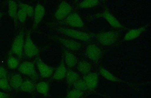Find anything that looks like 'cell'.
Segmentation results:
<instances>
[{"instance_id": "20", "label": "cell", "mask_w": 151, "mask_h": 98, "mask_svg": "<svg viewBox=\"0 0 151 98\" xmlns=\"http://www.w3.org/2000/svg\"><path fill=\"white\" fill-rule=\"evenodd\" d=\"M23 81L21 75L18 74H16L11 77L9 83L12 88L18 89L20 88Z\"/></svg>"}, {"instance_id": "1", "label": "cell", "mask_w": 151, "mask_h": 98, "mask_svg": "<svg viewBox=\"0 0 151 98\" xmlns=\"http://www.w3.org/2000/svg\"><path fill=\"white\" fill-rule=\"evenodd\" d=\"M54 29L59 33L73 39L88 41L92 39L94 35L91 34L61 26L55 27Z\"/></svg>"}, {"instance_id": "12", "label": "cell", "mask_w": 151, "mask_h": 98, "mask_svg": "<svg viewBox=\"0 0 151 98\" xmlns=\"http://www.w3.org/2000/svg\"><path fill=\"white\" fill-rule=\"evenodd\" d=\"M65 24L68 26L75 28H82L84 26L81 17L77 13H71L64 20Z\"/></svg>"}, {"instance_id": "15", "label": "cell", "mask_w": 151, "mask_h": 98, "mask_svg": "<svg viewBox=\"0 0 151 98\" xmlns=\"http://www.w3.org/2000/svg\"><path fill=\"white\" fill-rule=\"evenodd\" d=\"M67 72V67L63 59L58 67L53 74L52 79L55 80H60L65 78Z\"/></svg>"}, {"instance_id": "33", "label": "cell", "mask_w": 151, "mask_h": 98, "mask_svg": "<svg viewBox=\"0 0 151 98\" xmlns=\"http://www.w3.org/2000/svg\"><path fill=\"white\" fill-rule=\"evenodd\" d=\"M3 16V14L0 12V18H2Z\"/></svg>"}, {"instance_id": "2", "label": "cell", "mask_w": 151, "mask_h": 98, "mask_svg": "<svg viewBox=\"0 0 151 98\" xmlns=\"http://www.w3.org/2000/svg\"><path fill=\"white\" fill-rule=\"evenodd\" d=\"M98 42L104 46H110L118 41L119 33L115 31L102 32L95 35Z\"/></svg>"}, {"instance_id": "11", "label": "cell", "mask_w": 151, "mask_h": 98, "mask_svg": "<svg viewBox=\"0 0 151 98\" xmlns=\"http://www.w3.org/2000/svg\"><path fill=\"white\" fill-rule=\"evenodd\" d=\"M97 17H102L113 27L117 29H122L124 26L109 10H106L102 13L97 14Z\"/></svg>"}, {"instance_id": "9", "label": "cell", "mask_w": 151, "mask_h": 98, "mask_svg": "<svg viewBox=\"0 0 151 98\" xmlns=\"http://www.w3.org/2000/svg\"><path fill=\"white\" fill-rule=\"evenodd\" d=\"M102 52L97 45L89 44L86 48V54L88 58L94 62H98L102 57Z\"/></svg>"}, {"instance_id": "13", "label": "cell", "mask_w": 151, "mask_h": 98, "mask_svg": "<svg viewBox=\"0 0 151 98\" xmlns=\"http://www.w3.org/2000/svg\"><path fill=\"white\" fill-rule=\"evenodd\" d=\"M83 80L87 85L88 90L93 91L98 87L99 76L95 72H91L85 75Z\"/></svg>"}, {"instance_id": "14", "label": "cell", "mask_w": 151, "mask_h": 98, "mask_svg": "<svg viewBox=\"0 0 151 98\" xmlns=\"http://www.w3.org/2000/svg\"><path fill=\"white\" fill-rule=\"evenodd\" d=\"M63 50L65 64L68 68H74L77 65L78 63V59L76 56L67 49H64Z\"/></svg>"}, {"instance_id": "29", "label": "cell", "mask_w": 151, "mask_h": 98, "mask_svg": "<svg viewBox=\"0 0 151 98\" xmlns=\"http://www.w3.org/2000/svg\"><path fill=\"white\" fill-rule=\"evenodd\" d=\"M12 89L7 79H0V89L9 91L11 90Z\"/></svg>"}, {"instance_id": "16", "label": "cell", "mask_w": 151, "mask_h": 98, "mask_svg": "<svg viewBox=\"0 0 151 98\" xmlns=\"http://www.w3.org/2000/svg\"><path fill=\"white\" fill-rule=\"evenodd\" d=\"M146 29V27L142 26L137 29H130L125 34L124 38V41H131L137 38L145 31Z\"/></svg>"}, {"instance_id": "3", "label": "cell", "mask_w": 151, "mask_h": 98, "mask_svg": "<svg viewBox=\"0 0 151 98\" xmlns=\"http://www.w3.org/2000/svg\"><path fill=\"white\" fill-rule=\"evenodd\" d=\"M25 35V32L24 29H21L15 37L12 45V53L19 59L22 58L23 55Z\"/></svg>"}, {"instance_id": "19", "label": "cell", "mask_w": 151, "mask_h": 98, "mask_svg": "<svg viewBox=\"0 0 151 98\" xmlns=\"http://www.w3.org/2000/svg\"><path fill=\"white\" fill-rule=\"evenodd\" d=\"M77 69L80 73L85 76L91 72L92 67L88 62L82 60L78 63Z\"/></svg>"}, {"instance_id": "10", "label": "cell", "mask_w": 151, "mask_h": 98, "mask_svg": "<svg viewBox=\"0 0 151 98\" xmlns=\"http://www.w3.org/2000/svg\"><path fill=\"white\" fill-rule=\"evenodd\" d=\"M45 9L40 4H37L35 8L33 15V24L32 29L36 30L38 26L42 21L45 14Z\"/></svg>"}, {"instance_id": "7", "label": "cell", "mask_w": 151, "mask_h": 98, "mask_svg": "<svg viewBox=\"0 0 151 98\" xmlns=\"http://www.w3.org/2000/svg\"><path fill=\"white\" fill-rule=\"evenodd\" d=\"M72 10V6L68 3L63 1L59 5L55 12V18L58 21L64 20L71 14Z\"/></svg>"}, {"instance_id": "27", "label": "cell", "mask_w": 151, "mask_h": 98, "mask_svg": "<svg viewBox=\"0 0 151 98\" xmlns=\"http://www.w3.org/2000/svg\"><path fill=\"white\" fill-rule=\"evenodd\" d=\"M74 89L83 92L87 90V85L83 79H79L73 84Z\"/></svg>"}, {"instance_id": "18", "label": "cell", "mask_w": 151, "mask_h": 98, "mask_svg": "<svg viewBox=\"0 0 151 98\" xmlns=\"http://www.w3.org/2000/svg\"><path fill=\"white\" fill-rule=\"evenodd\" d=\"M66 81L69 85H73L80 78V76L77 72L71 69L67 70L65 76Z\"/></svg>"}, {"instance_id": "30", "label": "cell", "mask_w": 151, "mask_h": 98, "mask_svg": "<svg viewBox=\"0 0 151 98\" xmlns=\"http://www.w3.org/2000/svg\"><path fill=\"white\" fill-rule=\"evenodd\" d=\"M27 15L24 11L21 9H19L17 11V18L18 21L22 24L25 23L27 20Z\"/></svg>"}, {"instance_id": "8", "label": "cell", "mask_w": 151, "mask_h": 98, "mask_svg": "<svg viewBox=\"0 0 151 98\" xmlns=\"http://www.w3.org/2000/svg\"><path fill=\"white\" fill-rule=\"evenodd\" d=\"M36 64L41 77L48 78L50 77L54 73L55 68L47 65L40 57L36 59Z\"/></svg>"}, {"instance_id": "24", "label": "cell", "mask_w": 151, "mask_h": 98, "mask_svg": "<svg viewBox=\"0 0 151 98\" xmlns=\"http://www.w3.org/2000/svg\"><path fill=\"white\" fill-rule=\"evenodd\" d=\"M99 72L102 77L109 81L114 82L119 81V80L116 77L104 68H100Z\"/></svg>"}, {"instance_id": "23", "label": "cell", "mask_w": 151, "mask_h": 98, "mask_svg": "<svg viewBox=\"0 0 151 98\" xmlns=\"http://www.w3.org/2000/svg\"><path fill=\"white\" fill-rule=\"evenodd\" d=\"M17 5L20 9L24 11L26 13L28 16L30 17H33L35 8L33 6L21 2H19Z\"/></svg>"}, {"instance_id": "6", "label": "cell", "mask_w": 151, "mask_h": 98, "mask_svg": "<svg viewBox=\"0 0 151 98\" xmlns=\"http://www.w3.org/2000/svg\"><path fill=\"white\" fill-rule=\"evenodd\" d=\"M19 72L25 75L33 80H37L38 76L36 70L35 64L29 61L24 62L19 65L18 68Z\"/></svg>"}, {"instance_id": "17", "label": "cell", "mask_w": 151, "mask_h": 98, "mask_svg": "<svg viewBox=\"0 0 151 98\" xmlns=\"http://www.w3.org/2000/svg\"><path fill=\"white\" fill-rule=\"evenodd\" d=\"M18 5L16 1H8V13L12 19H13L15 26L18 25V20L17 18V11H18Z\"/></svg>"}, {"instance_id": "25", "label": "cell", "mask_w": 151, "mask_h": 98, "mask_svg": "<svg viewBox=\"0 0 151 98\" xmlns=\"http://www.w3.org/2000/svg\"><path fill=\"white\" fill-rule=\"evenodd\" d=\"M100 2L98 0H86L79 4V7L82 9H90L98 6Z\"/></svg>"}, {"instance_id": "5", "label": "cell", "mask_w": 151, "mask_h": 98, "mask_svg": "<svg viewBox=\"0 0 151 98\" xmlns=\"http://www.w3.org/2000/svg\"><path fill=\"white\" fill-rule=\"evenodd\" d=\"M52 38L67 50L76 52L80 50L82 47L81 44L80 42L73 39L57 36H52Z\"/></svg>"}, {"instance_id": "32", "label": "cell", "mask_w": 151, "mask_h": 98, "mask_svg": "<svg viewBox=\"0 0 151 98\" xmlns=\"http://www.w3.org/2000/svg\"><path fill=\"white\" fill-rule=\"evenodd\" d=\"M9 95L4 92L0 91V98H9Z\"/></svg>"}, {"instance_id": "4", "label": "cell", "mask_w": 151, "mask_h": 98, "mask_svg": "<svg viewBox=\"0 0 151 98\" xmlns=\"http://www.w3.org/2000/svg\"><path fill=\"white\" fill-rule=\"evenodd\" d=\"M40 50L34 43L31 37V31H28L25 34L23 54L28 58H32L39 54Z\"/></svg>"}, {"instance_id": "28", "label": "cell", "mask_w": 151, "mask_h": 98, "mask_svg": "<svg viewBox=\"0 0 151 98\" xmlns=\"http://www.w3.org/2000/svg\"><path fill=\"white\" fill-rule=\"evenodd\" d=\"M83 94V92L74 89L67 93V98H82Z\"/></svg>"}, {"instance_id": "21", "label": "cell", "mask_w": 151, "mask_h": 98, "mask_svg": "<svg viewBox=\"0 0 151 98\" xmlns=\"http://www.w3.org/2000/svg\"><path fill=\"white\" fill-rule=\"evenodd\" d=\"M35 89L39 93L47 96L49 91V84L46 82H40L36 84Z\"/></svg>"}, {"instance_id": "22", "label": "cell", "mask_w": 151, "mask_h": 98, "mask_svg": "<svg viewBox=\"0 0 151 98\" xmlns=\"http://www.w3.org/2000/svg\"><path fill=\"white\" fill-rule=\"evenodd\" d=\"M20 90L25 92H33L35 89V85L30 80H24L20 88Z\"/></svg>"}, {"instance_id": "26", "label": "cell", "mask_w": 151, "mask_h": 98, "mask_svg": "<svg viewBox=\"0 0 151 98\" xmlns=\"http://www.w3.org/2000/svg\"><path fill=\"white\" fill-rule=\"evenodd\" d=\"M7 64L9 69H17L20 65L18 59L13 56H10L8 58Z\"/></svg>"}, {"instance_id": "31", "label": "cell", "mask_w": 151, "mask_h": 98, "mask_svg": "<svg viewBox=\"0 0 151 98\" xmlns=\"http://www.w3.org/2000/svg\"><path fill=\"white\" fill-rule=\"evenodd\" d=\"M8 72L3 67H0V79H7Z\"/></svg>"}]
</instances>
